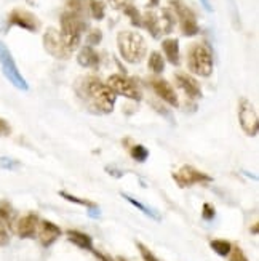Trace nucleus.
<instances>
[{"instance_id": "obj_28", "label": "nucleus", "mask_w": 259, "mask_h": 261, "mask_svg": "<svg viewBox=\"0 0 259 261\" xmlns=\"http://www.w3.org/2000/svg\"><path fill=\"white\" fill-rule=\"evenodd\" d=\"M136 247H138V250H139V253H141V257H143V260L144 261H158V258L155 257V255L149 250L146 245L144 244H141V242H136Z\"/></svg>"}, {"instance_id": "obj_23", "label": "nucleus", "mask_w": 259, "mask_h": 261, "mask_svg": "<svg viewBox=\"0 0 259 261\" xmlns=\"http://www.w3.org/2000/svg\"><path fill=\"white\" fill-rule=\"evenodd\" d=\"M122 197H123V199H127L130 203H131V205H134L136 208H139V210H141L143 213H146V215L152 216L154 220H158V215H157V213H155L154 210H151V208H147L146 205H143V203H141V202H138L136 199H133L131 196H128V194H122Z\"/></svg>"}, {"instance_id": "obj_33", "label": "nucleus", "mask_w": 259, "mask_h": 261, "mask_svg": "<svg viewBox=\"0 0 259 261\" xmlns=\"http://www.w3.org/2000/svg\"><path fill=\"white\" fill-rule=\"evenodd\" d=\"M0 167H3V169H16L18 162L13 159H8V157H2L0 159Z\"/></svg>"}, {"instance_id": "obj_11", "label": "nucleus", "mask_w": 259, "mask_h": 261, "mask_svg": "<svg viewBox=\"0 0 259 261\" xmlns=\"http://www.w3.org/2000/svg\"><path fill=\"white\" fill-rule=\"evenodd\" d=\"M8 24L18 26V28L29 31V32H37L40 29V21L34 13L28 12L24 8H14L12 13L8 15Z\"/></svg>"}, {"instance_id": "obj_34", "label": "nucleus", "mask_w": 259, "mask_h": 261, "mask_svg": "<svg viewBox=\"0 0 259 261\" xmlns=\"http://www.w3.org/2000/svg\"><path fill=\"white\" fill-rule=\"evenodd\" d=\"M111 2L115 5V7H120V8H125V7H128L130 5V2L131 0H111Z\"/></svg>"}, {"instance_id": "obj_29", "label": "nucleus", "mask_w": 259, "mask_h": 261, "mask_svg": "<svg viewBox=\"0 0 259 261\" xmlns=\"http://www.w3.org/2000/svg\"><path fill=\"white\" fill-rule=\"evenodd\" d=\"M227 257H229V261H248L246 255L243 253V250L240 247H232L230 253Z\"/></svg>"}, {"instance_id": "obj_35", "label": "nucleus", "mask_w": 259, "mask_h": 261, "mask_svg": "<svg viewBox=\"0 0 259 261\" xmlns=\"http://www.w3.org/2000/svg\"><path fill=\"white\" fill-rule=\"evenodd\" d=\"M200 3L201 5H203V8L206 10V12H213V7H211V2H210V0H200Z\"/></svg>"}, {"instance_id": "obj_5", "label": "nucleus", "mask_w": 259, "mask_h": 261, "mask_svg": "<svg viewBox=\"0 0 259 261\" xmlns=\"http://www.w3.org/2000/svg\"><path fill=\"white\" fill-rule=\"evenodd\" d=\"M141 26H144L154 39H160L162 35H167L174 28V16L170 10H162L160 13L147 12L141 18Z\"/></svg>"}, {"instance_id": "obj_17", "label": "nucleus", "mask_w": 259, "mask_h": 261, "mask_svg": "<svg viewBox=\"0 0 259 261\" xmlns=\"http://www.w3.org/2000/svg\"><path fill=\"white\" fill-rule=\"evenodd\" d=\"M77 61H79V64L84 67H98L100 66V55L96 53L93 46L86 45L79 51Z\"/></svg>"}, {"instance_id": "obj_22", "label": "nucleus", "mask_w": 259, "mask_h": 261, "mask_svg": "<svg viewBox=\"0 0 259 261\" xmlns=\"http://www.w3.org/2000/svg\"><path fill=\"white\" fill-rule=\"evenodd\" d=\"M88 3H90V13L93 18L98 21L104 18V15H106L104 2H101V0H88Z\"/></svg>"}, {"instance_id": "obj_7", "label": "nucleus", "mask_w": 259, "mask_h": 261, "mask_svg": "<svg viewBox=\"0 0 259 261\" xmlns=\"http://www.w3.org/2000/svg\"><path fill=\"white\" fill-rule=\"evenodd\" d=\"M238 122H240L242 130L248 137H256L259 128V119L255 106L246 98H240L238 101Z\"/></svg>"}, {"instance_id": "obj_12", "label": "nucleus", "mask_w": 259, "mask_h": 261, "mask_svg": "<svg viewBox=\"0 0 259 261\" xmlns=\"http://www.w3.org/2000/svg\"><path fill=\"white\" fill-rule=\"evenodd\" d=\"M173 180L178 183L181 187H189L192 184H197V183H208L211 181V176H208L206 173H201V171L195 170L194 167L190 165H184L181 167L178 171H174Z\"/></svg>"}, {"instance_id": "obj_16", "label": "nucleus", "mask_w": 259, "mask_h": 261, "mask_svg": "<svg viewBox=\"0 0 259 261\" xmlns=\"http://www.w3.org/2000/svg\"><path fill=\"white\" fill-rule=\"evenodd\" d=\"M37 231H39V241L43 247H50V245L55 244L58 241V237L61 236L59 226H56L55 223H51L48 220L40 221Z\"/></svg>"}, {"instance_id": "obj_4", "label": "nucleus", "mask_w": 259, "mask_h": 261, "mask_svg": "<svg viewBox=\"0 0 259 261\" xmlns=\"http://www.w3.org/2000/svg\"><path fill=\"white\" fill-rule=\"evenodd\" d=\"M189 71L200 77H210L213 72V53L205 44H194L187 51Z\"/></svg>"}, {"instance_id": "obj_27", "label": "nucleus", "mask_w": 259, "mask_h": 261, "mask_svg": "<svg viewBox=\"0 0 259 261\" xmlns=\"http://www.w3.org/2000/svg\"><path fill=\"white\" fill-rule=\"evenodd\" d=\"M59 196H63L64 199L69 200V202L79 203V205H84V207H88V208H96L95 203H91V202H88V200H84V199H79V197H75V196H71V194H67V192H64V191H61Z\"/></svg>"}, {"instance_id": "obj_14", "label": "nucleus", "mask_w": 259, "mask_h": 261, "mask_svg": "<svg viewBox=\"0 0 259 261\" xmlns=\"http://www.w3.org/2000/svg\"><path fill=\"white\" fill-rule=\"evenodd\" d=\"M39 215L35 213H28V215L21 216L16 223V232L21 239H30L37 234L39 229Z\"/></svg>"}, {"instance_id": "obj_37", "label": "nucleus", "mask_w": 259, "mask_h": 261, "mask_svg": "<svg viewBox=\"0 0 259 261\" xmlns=\"http://www.w3.org/2000/svg\"><path fill=\"white\" fill-rule=\"evenodd\" d=\"M160 3V0H149V7H157V5Z\"/></svg>"}, {"instance_id": "obj_18", "label": "nucleus", "mask_w": 259, "mask_h": 261, "mask_svg": "<svg viewBox=\"0 0 259 261\" xmlns=\"http://www.w3.org/2000/svg\"><path fill=\"white\" fill-rule=\"evenodd\" d=\"M162 50L167 60L172 64L178 66L179 64V42L178 39H165L162 42Z\"/></svg>"}, {"instance_id": "obj_31", "label": "nucleus", "mask_w": 259, "mask_h": 261, "mask_svg": "<svg viewBox=\"0 0 259 261\" xmlns=\"http://www.w3.org/2000/svg\"><path fill=\"white\" fill-rule=\"evenodd\" d=\"M215 215H216L215 207L211 205V203H203V210H201V216H203V220H206V221L213 220Z\"/></svg>"}, {"instance_id": "obj_8", "label": "nucleus", "mask_w": 259, "mask_h": 261, "mask_svg": "<svg viewBox=\"0 0 259 261\" xmlns=\"http://www.w3.org/2000/svg\"><path fill=\"white\" fill-rule=\"evenodd\" d=\"M107 87L115 93V95H123L125 98H130V100L139 101L143 98V93L139 90L138 83L133 79L120 74H114L107 79Z\"/></svg>"}, {"instance_id": "obj_26", "label": "nucleus", "mask_w": 259, "mask_h": 261, "mask_svg": "<svg viewBox=\"0 0 259 261\" xmlns=\"http://www.w3.org/2000/svg\"><path fill=\"white\" fill-rule=\"evenodd\" d=\"M10 242V232H8V224L0 216V247H5Z\"/></svg>"}, {"instance_id": "obj_6", "label": "nucleus", "mask_w": 259, "mask_h": 261, "mask_svg": "<svg viewBox=\"0 0 259 261\" xmlns=\"http://www.w3.org/2000/svg\"><path fill=\"white\" fill-rule=\"evenodd\" d=\"M0 67H2L3 76L7 77L8 82L12 83L14 88L23 92L29 90V83L26 82V79L23 77V74L19 72L16 62L13 60L12 51L8 50V46L0 40Z\"/></svg>"}, {"instance_id": "obj_21", "label": "nucleus", "mask_w": 259, "mask_h": 261, "mask_svg": "<svg viewBox=\"0 0 259 261\" xmlns=\"http://www.w3.org/2000/svg\"><path fill=\"white\" fill-rule=\"evenodd\" d=\"M210 247L213 248V252H216L219 257H227L232 250V244L229 241H224V239H215V241L210 242Z\"/></svg>"}, {"instance_id": "obj_9", "label": "nucleus", "mask_w": 259, "mask_h": 261, "mask_svg": "<svg viewBox=\"0 0 259 261\" xmlns=\"http://www.w3.org/2000/svg\"><path fill=\"white\" fill-rule=\"evenodd\" d=\"M170 3H172L173 12L179 19L183 35H186V37H194V35L199 34L200 28L199 24H197V18L192 10H190L187 5H184L183 2H179V0H172Z\"/></svg>"}, {"instance_id": "obj_24", "label": "nucleus", "mask_w": 259, "mask_h": 261, "mask_svg": "<svg viewBox=\"0 0 259 261\" xmlns=\"http://www.w3.org/2000/svg\"><path fill=\"white\" fill-rule=\"evenodd\" d=\"M131 157L138 162H146V159L149 157V151L143 144H136L131 148Z\"/></svg>"}, {"instance_id": "obj_1", "label": "nucleus", "mask_w": 259, "mask_h": 261, "mask_svg": "<svg viewBox=\"0 0 259 261\" xmlns=\"http://www.w3.org/2000/svg\"><path fill=\"white\" fill-rule=\"evenodd\" d=\"M77 92L82 98H85L95 111L102 114L112 112L117 95L107 87V83H102L98 77L90 76L82 79L77 85Z\"/></svg>"}, {"instance_id": "obj_15", "label": "nucleus", "mask_w": 259, "mask_h": 261, "mask_svg": "<svg viewBox=\"0 0 259 261\" xmlns=\"http://www.w3.org/2000/svg\"><path fill=\"white\" fill-rule=\"evenodd\" d=\"M152 90L158 98H162L165 103H168L170 106H178V96H176L174 88L170 85L167 80L163 79H152L151 80Z\"/></svg>"}, {"instance_id": "obj_39", "label": "nucleus", "mask_w": 259, "mask_h": 261, "mask_svg": "<svg viewBox=\"0 0 259 261\" xmlns=\"http://www.w3.org/2000/svg\"><path fill=\"white\" fill-rule=\"evenodd\" d=\"M170 2H172V0H170Z\"/></svg>"}, {"instance_id": "obj_2", "label": "nucleus", "mask_w": 259, "mask_h": 261, "mask_svg": "<svg viewBox=\"0 0 259 261\" xmlns=\"http://www.w3.org/2000/svg\"><path fill=\"white\" fill-rule=\"evenodd\" d=\"M117 46L120 51V56L130 64L141 62L146 56V40L139 32L134 31H122L117 35Z\"/></svg>"}, {"instance_id": "obj_19", "label": "nucleus", "mask_w": 259, "mask_h": 261, "mask_svg": "<svg viewBox=\"0 0 259 261\" xmlns=\"http://www.w3.org/2000/svg\"><path fill=\"white\" fill-rule=\"evenodd\" d=\"M69 242H72L74 245H77L79 248L84 250H93V239L88 236V234L82 232V231H75V229H69L66 232Z\"/></svg>"}, {"instance_id": "obj_30", "label": "nucleus", "mask_w": 259, "mask_h": 261, "mask_svg": "<svg viewBox=\"0 0 259 261\" xmlns=\"http://www.w3.org/2000/svg\"><path fill=\"white\" fill-rule=\"evenodd\" d=\"M86 40H88V45H90V46L98 45V44H100V42L102 40V32H101L100 29H93L91 32L88 34Z\"/></svg>"}, {"instance_id": "obj_25", "label": "nucleus", "mask_w": 259, "mask_h": 261, "mask_svg": "<svg viewBox=\"0 0 259 261\" xmlns=\"http://www.w3.org/2000/svg\"><path fill=\"white\" fill-rule=\"evenodd\" d=\"M123 12H125V15L130 18V21H131L133 26H141V15H139V12L136 8L133 7V5H128V7L123 8Z\"/></svg>"}, {"instance_id": "obj_3", "label": "nucleus", "mask_w": 259, "mask_h": 261, "mask_svg": "<svg viewBox=\"0 0 259 261\" xmlns=\"http://www.w3.org/2000/svg\"><path fill=\"white\" fill-rule=\"evenodd\" d=\"M86 24L85 21L80 18V15H75L72 12H66L61 16V37L64 40L66 48L71 51H74L77 46L80 45L82 32L85 31Z\"/></svg>"}, {"instance_id": "obj_10", "label": "nucleus", "mask_w": 259, "mask_h": 261, "mask_svg": "<svg viewBox=\"0 0 259 261\" xmlns=\"http://www.w3.org/2000/svg\"><path fill=\"white\" fill-rule=\"evenodd\" d=\"M43 46L56 60H67L71 56V51L66 48L59 31H56L55 28H48L46 32L43 34Z\"/></svg>"}, {"instance_id": "obj_38", "label": "nucleus", "mask_w": 259, "mask_h": 261, "mask_svg": "<svg viewBox=\"0 0 259 261\" xmlns=\"http://www.w3.org/2000/svg\"><path fill=\"white\" fill-rule=\"evenodd\" d=\"M115 261H127L125 258H122V257H117V260Z\"/></svg>"}, {"instance_id": "obj_13", "label": "nucleus", "mask_w": 259, "mask_h": 261, "mask_svg": "<svg viewBox=\"0 0 259 261\" xmlns=\"http://www.w3.org/2000/svg\"><path fill=\"white\" fill-rule=\"evenodd\" d=\"M174 82L186 93V96L192 98V100L201 98V88L192 76L184 74V72H178V74H174Z\"/></svg>"}, {"instance_id": "obj_36", "label": "nucleus", "mask_w": 259, "mask_h": 261, "mask_svg": "<svg viewBox=\"0 0 259 261\" xmlns=\"http://www.w3.org/2000/svg\"><path fill=\"white\" fill-rule=\"evenodd\" d=\"M93 253H95V257L98 258V261H111V258H107L106 255H102L100 252H93Z\"/></svg>"}, {"instance_id": "obj_32", "label": "nucleus", "mask_w": 259, "mask_h": 261, "mask_svg": "<svg viewBox=\"0 0 259 261\" xmlns=\"http://www.w3.org/2000/svg\"><path fill=\"white\" fill-rule=\"evenodd\" d=\"M10 133H12V127H10V123L5 121V119L0 117V137H8Z\"/></svg>"}, {"instance_id": "obj_20", "label": "nucleus", "mask_w": 259, "mask_h": 261, "mask_svg": "<svg viewBox=\"0 0 259 261\" xmlns=\"http://www.w3.org/2000/svg\"><path fill=\"white\" fill-rule=\"evenodd\" d=\"M147 66L154 74H162L163 69H165V60H163L162 53H158V51H152V53L149 55Z\"/></svg>"}]
</instances>
